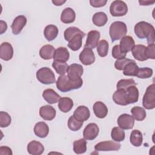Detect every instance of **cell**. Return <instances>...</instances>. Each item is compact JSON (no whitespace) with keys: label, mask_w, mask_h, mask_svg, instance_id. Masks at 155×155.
I'll return each mask as SVG.
<instances>
[{"label":"cell","mask_w":155,"mask_h":155,"mask_svg":"<svg viewBox=\"0 0 155 155\" xmlns=\"http://www.w3.org/2000/svg\"><path fill=\"white\" fill-rule=\"evenodd\" d=\"M134 31L139 38H147L148 45L154 44V28L150 23L145 21L137 22L134 27Z\"/></svg>","instance_id":"cell-1"},{"label":"cell","mask_w":155,"mask_h":155,"mask_svg":"<svg viewBox=\"0 0 155 155\" xmlns=\"http://www.w3.org/2000/svg\"><path fill=\"white\" fill-rule=\"evenodd\" d=\"M57 88L62 92H68L73 90L79 89L83 84V81L81 78L77 80L70 79L67 75H61L56 82Z\"/></svg>","instance_id":"cell-2"},{"label":"cell","mask_w":155,"mask_h":155,"mask_svg":"<svg viewBox=\"0 0 155 155\" xmlns=\"http://www.w3.org/2000/svg\"><path fill=\"white\" fill-rule=\"evenodd\" d=\"M127 32V25L124 22L115 21L110 26L109 34L112 42L122 39L126 35Z\"/></svg>","instance_id":"cell-3"},{"label":"cell","mask_w":155,"mask_h":155,"mask_svg":"<svg viewBox=\"0 0 155 155\" xmlns=\"http://www.w3.org/2000/svg\"><path fill=\"white\" fill-rule=\"evenodd\" d=\"M36 76L38 81L43 84L48 85L56 82L54 74L50 68H41L37 71Z\"/></svg>","instance_id":"cell-4"},{"label":"cell","mask_w":155,"mask_h":155,"mask_svg":"<svg viewBox=\"0 0 155 155\" xmlns=\"http://www.w3.org/2000/svg\"><path fill=\"white\" fill-rule=\"evenodd\" d=\"M143 107L147 110H152L155 108V85L153 84L149 85L143 96Z\"/></svg>","instance_id":"cell-5"},{"label":"cell","mask_w":155,"mask_h":155,"mask_svg":"<svg viewBox=\"0 0 155 155\" xmlns=\"http://www.w3.org/2000/svg\"><path fill=\"white\" fill-rule=\"evenodd\" d=\"M128 12V7L122 1H114L110 6V13L114 17L123 16Z\"/></svg>","instance_id":"cell-6"},{"label":"cell","mask_w":155,"mask_h":155,"mask_svg":"<svg viewBox=\"0 0 155 155\" xmlns=\"http://www.w3.org/2000/svg\"><path fill=\"white\" fill-rule=\"evenodd\" d=\"M120 148V144L113 141H103L99 142L94 146L96 151H118Z\"/></svg>","instance_id":"cell-7"},{"label":"cell","mask_w":155,"mask_h":155,"mask_svg":"<svg viewBox=\"0 0 155 155\" xmlns=\"http://www.w3.org/2000/svg\"><path fill=\"white\" fill-rule=\"evenodd\" d=\"M117 124L123 130H130L133 128L134 125V119L128 114H122L117 119Z\"/></svg>","instance_id":"cell-8"},{"label":"cell","mask_w":155,"mask_h":155,"mask_svg":"<svg viewBox=\"0 0 155 155\" xmlns=\"http://www.w3.org/2000/svg\"><path fill=\"white\" fill-rule=\"evenodd\" d=\"M99 128L95 123L88 124L84 128L83 131L84 138L87 140L94 139L98 135Z\"/></svg>","instance_id":"cell-9"},{"label":"cell","mask_w":155,"mask_h":155,"mask_svg":"<svg viewBox=\"0 0 155 155\" xmlns=\"http://www.w3.org/2000/svg\"><path fill=\"white\" fill-rule=\"evenodd\" d=\"M79 60L85 65H90L95 61V56L92 49L85 47L79 54Z\"/></svg>","instance_id":"cell-10"},{"label":"cell","mask_w":155,"mask_h":155,"mask_svg":"<svg viewBox=\"0 0 155 155\" xmlns=\"http://www.w3.org/2000/svg\"><path fill=\"white\" fill-rule=\"evenodd\" d=\"M83 73V67L78 64H72L70 65L67 70V76L73 80H77L81 78Z\"/></svg>","instance_id":"cell-11"},{"label":"cell","mask_w":155,"mask_h":155,"mask_svg":"<svg viewBox=\"0 0 155 155\" xmlns=\"http://www.w3.org/2000/svg\"><path fill=\"white\" fill-rule=\"evenodd\" d=\"M113 100L115 104L119 105H127L129 104L126 90L117 89L113 94Z\"/></svg>","instance_id":"cell-12"},{"label":"cell","mask_w":155,"mask_h":155,"mask_svg":"<svg viewBox=\"0 0 155 155\" xmlns=\"http://www.w3.org/2000/svg\"><path fill=\"white\" fill-rule=\"evenodd\" d=\"M27 24V18L24 15H19L16 16L13 20L11 28L12 33L14 35H18L21 33L23 28Z\"/></svg>","instance_id":"cell-13"},{"label":"cell","mask_w":155,"mask_h":155,"mask_svg":"<svg viewBox=\"0 0 155 155\" xmlns=\"http://www.w3.org/2000/svg\"><path fill=\"white\" fill-rule=\"evenodd\" d=\"M100 39V32L97 30H91L88 33L85 47L94 48L97 47Z\"/></svg>","instance_id":"cell-14"},{"label":"cell","mask_w":155,"mask_h":155,"mask_svg":"<svg viewBox=\"0 0 155 155\" xmlns=\"http://www.w3.org/2000/svg\"><path fill=\"white\" fill-rule=\"evenodd\" d=\"M13 56V48L12 45L7 42H2L0 45V58L1 59L7 61L10 60Z\"/></svg>","instance_id":"cell-15"},{"label":"cell","mask_w":155,"mask_h":155,"mask_svg":"<svg viewBox=\"0 0 155 155\" xmlns=\"http://www.w3.org/2000/svg\"><path fill=\"white\" fill-rule=\"evenodd\" d=\"M56 114V110L51 105H44L39 108V115L44 120H53L55 117Z\"/></svg>","instance_id":"cell-16"},{"label":"cell","mask_w":155,"mask_h":155,"mask_svg":"<svg viewBox=\"0 0 155 155\" xmlns=\"http://www.w3.org/2000/svg\"><path fill=\"white\" fill-rule=\"evenodd\" d=\"M119 45L122 52L127 53L134 47L135 45V42L133 37L130 36H125L121 39L120 44Z\"/></svg>","instance_id":"cell-17"},{"label":"cell","mask_w":155,"mask_h":155,"mask_svg":"<svg viewBox=\"0 0 155 155\" xmlns=\"http://www.w3.org/2000/svg\"><path fill=\"white\" fill-rule=\"evenodd\" d=\"M73 116L78 120L84 122L88 120L90 116V112L88 107L80 105L74 110Z\"/></svg>","instance_id":"cell-18"},{"label":"cell","mask_w":155,"mask_h":155,"mask_svg":"<svg viewBox=\"0 0 155 155\" xmlns=\"http://www.w3.org/2000/svg\"><path fill=\"white\" fill-rule=\"evenodd\" d=\"M27 151L32 155H41L44 151V145L39 142L32 140L27 145Z\"/></svg>","instance_id":"cell-19"},{"label":"cell","mask_w":155,"mask_h":155,"mask_svg":"<svg viewBox=\"0 0 155 155\" xmlns=\"http://www.w3.org/2000/svg\"><path fill=\"white\" fill-rule=\"evenodd\" d=\"M93 111L96 116L100 119L105 117L108 114V108L105 104L101 101L96 102L93 107Z\"/></svg>","instance_id":"cell-20"},{"label":"cell","mask_w":155,"mask_h":155,"mask_svg":"<svg viewBox=\"0 0 155 155\" xmlns=\"http://www.w3.org/2000/svg\"><path fill=\"white\" fill-rule=\"evenodd\" d=\"M146 46L142 44H138L134 46L132 48V54L133 57L139 61H144L147 60L145 55Z\"/></svg>","instance_id":"cell-21"},{"label":"cell","mask_w":155,"mask_h":155,"mask_svg":"<svg viewBox=\"0 0 155 155\" xmlns=\"http://www.w3.org/2000/svg\"><path fill=\"white\" fill-rule=\"evenodd\" d=\"M42 97L47 102L50 104L57 103L61 96L53 89L48 88L45 90L42 93Z\"/></svg>","instance_id":"cell-22"},{"label":"cell","mask_w":155,"mask_h":155,"mask_svg":"<svg viewBox=\"0 0 155 155\" xmlns=\"http://www.w3.org/2000/svg\"><path fill=\"white\" fill-rule=\"evenodd\" d=\"M34 133L36 136L41 138L47 137L49 133L48 125L44 122H39L34 127Z\"/></svg>","instance_id":"cell-23"},{"label":"cell","mask_w":155,"mask_h":155,"mask_svg":"<svg viewBox=\"0 0 155 155\" xmlns=\"http://www.w3.org/2000/svg\"><path fill=\"white\" fill-rule=\"evenodd\" d=\"M76 13L70 7L65 8L61 13V21L64 24H70L74 21Z\"/></svg>","instance_id":"cell-24"},{"label":"cell","mask_w":155,"mask_h":155,"mask_svg":"<svg viewBox=\"0 0 155 155\" xmlns=\"http://www.w3.org/2000/svg\"><path fill=\"white\" fill-rule=\"evenodd\" d=\"M70 57V53L65 47H60L55 50L53 58L54 61L66 62Z\"/></svg>","instance_id":"cell-25"},{"label":"cell","mask_w":155,"mask_h":155,"mask_svg":"<svg viewBox=\"0 0 155 155\" xmlns=\"http://www.w3.org/2000/svg\"><path fill=\"white\" fill-rule=\"evenodd\" d=\"M58 108L63 113L70 111L73 107V100L67 97H61L58 101Z\"/></svg>","instance_id":"cell-26"},{"label":"cell","mask_w":155,"mask_h":155,"mask_svg":"<svg viewBox=\"0 0 155 155\" xmlns=\"http://www.w3.org/2000/svg\"><path fill=\"white\" fill-rule=\"evenodd\" d=\"M44 35L47 41H51L57 37L58 35V28L54 25H48L44 28Z\"/></svg>","instance_id":"cell-27"},{"label":"cell","mask_w":155,"mask_h":155,"mask_svg":"<svg viewBox=\"0 0 155 155\" xmlns=\"http://www.w3.org/2000/svg\"><path fill=\"white\" fill-rule=\"evenodd\" d=\"M55 48L51 45H45L39 50L41 58L44 60H49L53 58Z\"/></svg>","instance_id":"cell-28"},{"label":"cell","mask_w":155,"mask_h":155,"mask_svg":"<svg viewBox=\"0 0 155 155\" xmlns=\"http://www.w3.org/2000/svg\"><path fill=\"white\" fill-rule=\"evenodd\" d=\"M85 35H76L71 40L68 41V47L73 51L79 50L82 46V38Z\"/></svg>","instance_id":"cell-29"},{"label":"cell","mask_w":155,"mask_h":155,"mask_svg":"<svg viewBox=\"0 0 155 155\" xmlns=\"http://www.w3.org/2000/svg\"><path fill=\"white\" fill-rule=\"evenodd\" d=\"M92 21L95 25L97 27H102L107 24L108 17L104 12H99L95 13L93 15Z\"/></svg>","instance_id":"cell-30"},{"label":"cell","mask_w":155,"mask_h":155,"mask_svg":"<svg viewBox=\"0 0 155 155\" xmlns=\"http://www.w3.org/2000/svg\"><path fill=\"white\" fill-rule=\"evenodd\" d=\"M130 143L134 147H140L142 144V133L138 130H134L131 131L130 136Z\"/></svg>","instance_id":"cell-31"},{"label":"cell","mask_w":155,"mask_h":155,"mask_svg":"<svg viewBox=\"0 0 155 155\" xmlns=\"http://www.w3.org/2000/svg\"><path fill=\"white\" fill-rule=\"evenodd\" d=\"M139 68L135 62V61L133 60L131 62L127 64L126 66L124 67L123 70V74L125 76H136Z\"/></svg>","instance_id":"cell-32"},{"label":"cell","mask_w":155,"mask_h":155,"mask_svg":"<svg viewBox=\"0 0 155 155\" xmlns=\"http://www.w3.org/2000/svg\"><path fill=\"white\" fill-rule=\"evenodd\" d=\"M129 104L137 102L139 99V90L136 85H132L126 89Z\"/></svg>","instance_id":"cell-33"},{"label":"cell","mask_w":155,"mask_h":155,"mask_svg":"<svg viewBox=\"0 0 155 155\" xmlns=\"http://www.w3.org/2000/svg\"><path fill=\"white\" fill-rule=\"evenodd\" d=\"M87 142L85 139H80L73 142V151L76 154H82L86 152Z\"/></svg>","instance_id":"cell-34"},{"label":"cell","mask_w":155,"mask_h":155,"mask_svg":"<svg viewBox=\"0 0 155 155\" xmlns=\"http://www.w3.org/2000/svg\"><path fill=\"white\" fill-rule=\"evenodd\" d=\"M132 116L134 119L138 121H142L146 117V111L143 108L140 107H134L131 110Z\"/></svg>","instance_id":"cell-35"},{"label":"cell","mask_w":155,"mask_h":155,"mask_svg":"<svg viewBox=\"0 0 155 155\" xmlns=\"http://www.w3.org/2000/svg\"><path fill=\"white\" fill-rule=\"evenodd\" d=\"M76 35H85L79 28L76 27H68L64 31V38L65 41H69Z\"/></svg>","instance_id":"cell-36"},{"label":"cell","mask_w":155,"mask_h":155,"mask_svg":"<svg viewBox=\"0 0 155 155\" xmlns=\"http://www.w3.org/2000/svg\"><path fill=\"white\" fill-rule=\"evenodd\" d=\"M125 132L123 129L118 127L113 128L111 133L112 139L116 142H122L125 139Z\"/></svg>","instance_id":"cell-37"},{"label":"cell","mask_w":155,"mask_h":155,"mask_svg":"<svg viewBox=\"0 0 155 155\" xmlns=\"http://www.w3.org/2000/svg\"><path fill=\"white\" fill-rule=\"evenodd\" d=\"M52 67L58 74L60 75H64L65 73H67L68 65L65 62L54 61L52 63Z\"/></svg>","instance_id":"cell-38"},{"label":"cell","mask_w":155,"mask_h":155,"mask_svg":"<svg viewBox=\"0 0 155 155\" xmlns=\"http://www.w3.org/2000/svg\"><path fill=\"white\" fill-rule=\"evenodd\" d=\"M109 44L106 40H101L97 45V51L99 56L105 57L108 54Z\"/></svg>","instance_id":"cell-39"},{"label":"cell","mask_w":155,"mask_h":155,"mask_svg":"<svg viewBox=\"0 0 155 155\" xmlns=\"http://www.w3.org/2000/svg\"><path fill=\"white\" fill-rule=\"evenodd\" d=\"M67 125L70 130L73 131H76L81 128L83 125V122L77 120L73 115L69 117L68 120Z\"/></svg>","instance_id":"cell-40"},{"label":"cell","mask_w":155,"mask_h":155,"mask_svg":"<svg viewBox=\"0 0 155 155\" xmlns=\"http://www.w3.org/2000/svg\"><path fill=\"white\" fill-rule=\"evenodd\" d=\"M153 73V71L149 67H143L139 68L136 76L140 79H147L150 78Z\"/></svg>","instance_id":"cell-41"},{"label":"cell","mask_w":155,"mask_h":155,"mask_svg":"<svg viewBox=\"0 0 155 155\" xmlns=\"http://www.w3.org/2000/svg\"><path fill=\"white\" fill-rule=\"evenodd\" d=\"M12 122L11 116L5 111L0 112V127L5 128L9 126Z\"/></svg>","instance_id":"cell-42"},{"label":"cell","mask_w":155,"mask_h":155,"mask_svg":"<svg viewBox=\"0 0 155 155\" xmlns=\"http://www.w3.org/2000/svg\"><path fill=\"white\" fill-rule=\"evenodd\" d=\"M132 85H137V84L133 79H120L117 84V89H125L126 90L129 87Z\"/></svg>","instance_id":"cell-43"},{"label":"cell","mask_w":155,"mask_h":155,"mask_svg":"<svg viewBox=\"0 0 155 155\" xmlns=\"http://www.w3.org/2000/svg\"><path fill=\"white\" fill-rule=\"evenodd\" d=\"M127 53H124L121 51L119 45H115L112 48V56L114 59H120L125 58Z\"/></svg>","instance_id":"cell-44"},{"label":"cell","mask_w":155,"mask_h":155,"mask_svg":"<svg viewBox=\"0 0 155 155\" xmlns=\"http://www.w3.org/2000/svg\"><path fill=\"white\" fill-rule=\"evenodd\" d=\"M133 60L125 58L120 59H117L114 62V67L118 70H123L126 65L128 64L129 62H131Z\"/></svg>","instance_id":"cell-45"},{"label":"cell","mask_w":155,"mask_h":155,"mask_svg":"<svg viewBox=\"0 0 155 155\" xmlns=\"http://www.w3.org/2000/svg\"><path fill=\"white\" fill-rule=\"evenodd\" d=\"M145 55L147 57V59H155V46L154 44L148 45L147 47H146L145 49Z\"/></svg>","instance_id":"cell-46"},{"label":"cell","mask_w":155,"mask_h":155,"mask_svg":"<svg viewBox=\"0 0 155 155\" xmlns=\"http://www.w3.org/2000/svg\"><path fill=\"white\" fill-rule=\"evenodd\" d=\"M107 0H90V4L93 7H102L105 5Z\"/></svg>","instance_id":"cell-47"},{"label":"cell","mask_w":155,"mask_h":155,"mask_svg":"<svg viewBox=\"0 0 155 155\" xmlns=\"http://www.w3.org/2000/svg\"><path fill=\"white\" fill-rule=\"evenodd\" d=\"M0 154L1 155H12V151L10 147H5V146H2L0 147Z\"/></svg>","instance_id":"cell-48"},{"label":"cell","mask_w":155,"mask_h":155,"mask_svg":"<svg viewBox=\"0 0 155 155\" xmlns=\"http://www.w3.org/2000/svg\"><path fill=\"white\" fill-rule=\"evenodd\" d=\"M7 29V23L2 21H0V34H3L5 31H6Z\"/></svg>","instance_id":"cell-49"},{"label":"cell","mask_w":155,"mask_h":155,"mask_svg":"<svg viewBox=\"0 0 155 155\" xmlns=\"http://www.w3.org/2000/svg\"><path fill=\"white\" fill-rule=\"evenodd\" d=\"M139 3L141 5H149L151 4H153L154 2L150 1H139Z\"/></svg>","instance_id":"cell-50"},{"label":"cell","mask_w":155,"mask_h":155,"mask_svg":"<svg viewBox=\"0 0 155 155\" xmlns=\"http://www.w3.org/2000/svg\"><path fill=\"white\" fill-rule=\"evenodd\" d=\"M66 1H62V0H53L52 1V3L54 4L56 6H60L62 5L64 3H65Z\"/></svg>","instance_id":"cell-51"}]
</instances>
